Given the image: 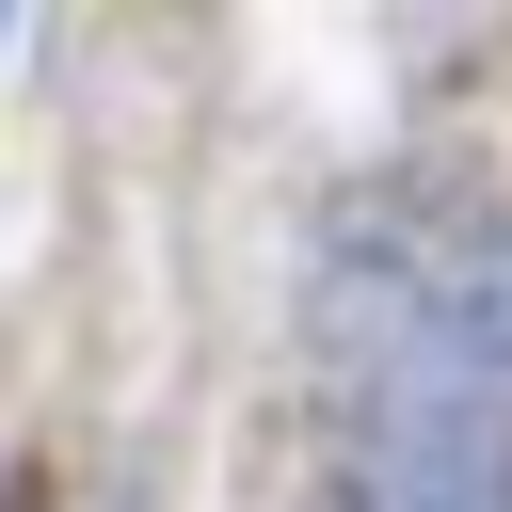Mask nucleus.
I'll return each instance as SVG.
<instances>
[{
    "instance_id": "f257e3e1",
    "label": "nucleus",
    "mask_w": 512,
    "mask_h": 512,
    "mask_svg": "<svg viewBox=\"0 0 512 512\" xmlns=\"http://www.w3.org/2000/svg\"><path fill=\"white\" fill-rule=\"evenodd\" d=\"M320 512H512V192H368L304 256Z\"/></svg>"
}]
</instances>
